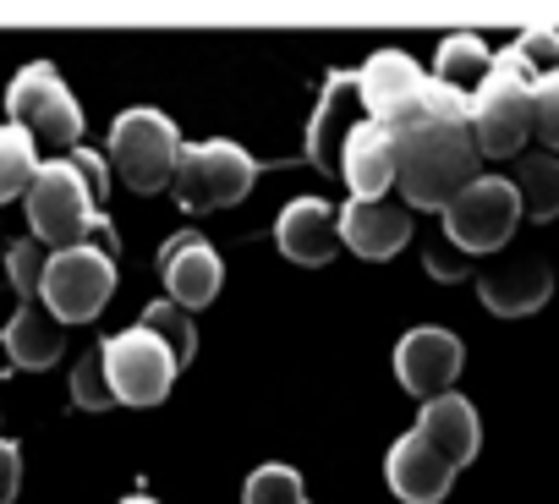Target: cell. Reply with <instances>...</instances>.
Instances as JSON below:
<instances>
[{
  "instance_id": "f1b7e54d",
  "label": "cell",
  "mask_w": 559,
  "mask_h": 504,
  "mask_svg": "<svg viewBox=\"0 0 559 504\" xmlns=\"http://www.w3.org/2000/svg\"><path fill=\"white\" fill-rule=\"evenodd\" d=\"M515 56H521L526 67L554 72V67H559V34H554V28H532V34H521V39H515Z\"/></svg>"
},
{
  "instance_id": "d6986e66",
  "label": "cell",
  "mask_w": 559,
  "mask_h": 504,
  "mask_svg": "<svg viewBox=\"0 0 559 504\" xmlns=\"http://www.w3.org/2000/svg\"><path fill=\"white\" fill-rule=\"evenodd\" d=\"M417 433L461 471V466H472L477 460V444H483V422H477V411H472V400L466 395H439V400H423V417H417Z\"/></svg>"
},
{
  "instance_id": "8fae6325",
  "label": "cell",
  "mask_w": 559,
  "mask_h": 504,
  "mask_svg": "<svg viewBox=\"0 0 559 504\" xmlns=\"http://www.w3.org/2000/svg\"><path fill=\"white\" fill-rule=\"evenodd\" d=\"M159 280H165V297L187 313L209 308L225 286V264H219V252L209 247L203 230H181L159 247Z\"/></svg>"
},
{
  "instance_id": "4316f807",
  "label": "cell",
  "mask_w": 559,
  "mask_h": 504,
  "mask_svg": "<svg viewBox=\"0 0 559 504\" xmlns=\"http://www.w3.org/2000/svg\"><path fill=\"white\" fill-rule=\"evenodd\" d=\"M532 137L543 143V154H559V67L537 72L532 83Z\"/></svg>"
},
{
  "instance_id": "4dcf8cb0",
  "label": "cell",
  "mask_w": 559,
  "mask_h": 504,
  "mask_svg": "<svg viewBox=\"0 0 559 504\" xmlns=\"http://www.w3.org/2000/svg\"><path fill=\"white\" fill-rule=\"evenodd\" d=\"M17 488H23V455L12 439H0V504H12Z\"/></svg>"
},
{
  "instance_id": "1f68e13d",
  "label": "cell",
  "mask_w": 559,
  "mask_h": 504,
  "mask_svg": "<svg viewBox=\"0 0 559 504\" xmlns=\"http://www.w3.org/2000/svg\"><path fill=\"white\" fill-rule=\"evenodd\" d=\"M67 159L78 165V176L88 181V192H94V203H99V197H105V159H99V154H88V148H72Z\"/></svg>"
},
{
  "instance_id": "7402d4cb",
  "label": "cell",
  "mask_w": 559,
  "mask_h": 504,
  "mask_svg": "<svg viewBox=\"0 0 559 504\" xmlns=\"http://www.w3.org/2000/svg\"><path fill=\"white\" fill-rule=\"evenodd\" d=\"M526 219H559V154H521L510 176Z\"/></svg>"
},
{
  "instance_id": "484cf974",
  "label": "cell",
  "mask_w": 559,
  "mask_h": 504,
  "mask_svg": "<svg viewBox=\"0 0 559 504\" xmlns=\"http://www.w3.org/2000/svg\"><path fill=\"white\" fill-rule=\"evenodd\" d=\"M241 504H308V493L292 466H258L241 488Z\"/></svg>"
},
{
  "instance_id": "4fadbf2b",
  "label": "cell",
  "mask_w": 559,
  "mask_h": 504,
  "mask_svg": "<svg viewBox=\"0 0 559 504\" xmlns=\"http://www.w3.org/2000/svg\"><path fill=\"white\" fill-rule=\"evenodd\" d=\"M362 121H368V110H362L357 77H352V72H330L324 99H319V110H313V121H308V159H313L324 176H341V154H346V143H352V132H357Z\"/></svg>"
},
{
  "instance_id": "f546056e",
  "label": "cell",
  "mask_w": 559,
  "mask_h": 504,
  "mask_svg": "<svg viewBox=\"0 0 559 504\" xmlns=\"http://www.w3.org/2000/svg\"><path fill=\"white\" fill-rule=\"evenodd\" d=\"M428 275H433V280H461V275H472V259H466L461 247L444 241V247L428 252Z\"/></svg>"
},
{
  "instance_id": "7a4b0ae2",
  "label": "cell",
  "mask_w": 559,
  "mask_h": 504,
  "mask_svg": "<svg viewBox=\"0 0 559 504\" xmlns=\"http://www.w3.org/2000/svg\"><path fill=\"white\" fill-rule=\"evenodd\" d=\"M532 83H537V72L515 50L493 56V72L472 94V116H466L477 154L510 159V154H521V143H532Z\"/></svg>"
},
{
  "instance_id": "30bf717a",
  "label": "cell",
  "mask_w": 559,
  "mask_h": 504,
  "mask_svg": "<svg viewBox=\"0 0 559 504\" xmlns=\"http://www.w3.org/2000/svg\"><path fill=\"white\" fill-rule=\"evenodd\" d=\"M357 88H362L368 121H379V127H390V132H406V127L423 121L428 72H423L406 50H379V56H368V67L357 72Z\"/></svg>"
},
{
  "instance_id": "83f0119b",
  "label": "cell",
  "mask_w": 559,
  "mask_h": 504,
  "mask_svg": "<svg viewBox=\"0 0 559 504\" xmlns=\"http://www.w3.org/2000/svg\"><path fill=\"white\" fill-rule=\"evenodd\" d=\"M72 400H78L83 411H110V406H116V389H110V379H105V357H99V351L72 368Z\"/></svg>"
},
{
  "instance_id": "ba28073f",
  "label": "cell",
  "mask_w": 559,
  "mask_h": 504,
  "mask_svg": "<svg viewBox=\"0 0 559 504\" xmlns=\"http://www.w3.org/2000/svg\"><path fill=\"white\" fill-rule=\"evenodd\" d=\"M110 297H116V259H110V252H99V247H88V241L50 252L39 302H45L61 324H88V319H99Z\"/></svg>"
},
{
  "instance_id": "7c38bea8",
  "label": "cell",
  "mask_w": 559,
  "mask_h": 504,
  "mask_svg": "<svg viewBox=\"0 0 559 504\" xmlns=\"http://www.w3.org/2000/svg\"><path fill=\"white\" fill-rule=\"evenodd\" d=\"M461 362H466V346H461L450 329H412V335H401V346H395V379H401V389L417 395V400L450 395L455 379H461Z\"/></svg>"
},
{
  "instance_id": "d4e9b609",
  "label": "cell",
  "mask_w": 559,
  "mask_h": 504,
  "mask_svg": "<svg viewBox=\"0 0 559 504\" xmlns=\"http://www.w3.org/2000/svg\"><path fill=\"white\" fill-rule=\"evenodd\" d=\"M45 269H50V247H39L34 236L7 247V275H12V286H17L23 302H39V291H45Z\"/></svg>"
},
{
  "instance_id": "2e32d148",
  "label": "cell",
  "mask_w": 559,
  "mask_h": 504,
  "mask_svg": "<svg viewBox=\"0 0 559 504\" xmlns=\"http://www.w3.org/2000/svg\"><path fill=\"white\" fill-rule=\"evenodd\" d=\"M384 477H390L395 499H406V504H439V499L450 493V482H455V466L412 428V433H401V439L390 444Z\"/></svg>"
},
{
  "instance_id": "5b68a950",
  "label": "cell",
  "mask_w": 559,
  "mask_h": 504,
  "mask_svg": "<svg viewBox=\"0 0 559 504\" xmlns=\"http://www.w3.org/2000/svg\"><path fill=\"white\" fill-rule=\"evenodd\" d=\"M258 181V165L241 143H187L181 159H176V176H170V192L187 214H203V208H230L252 192Z\"/></svg>"
},
{
  "instance_id": "44dd1931",
  "label": "cell",
  "mask_w": 559,
  "mask_h": 504,
  "mask_svg": "<svg viewBox=\"0 0 559 504\" xmlns=\"http://www.w3.org/2000/svg\"><path fill=\"white\" fill-rule=\"evenodd\" d=\"M488 72H493V50H488L477 34H450V39H439V50H433V72H428V77H433L439 88L472 99V94L488 83Z\"/></svg>"
},
{
  "instance_id": "ffe728a7",
  "label": "cell",
  "mask_w": 559,
  "mask_h": 504,
  "mask_svg": "<svg viewBox=\"0 0 559 504\" xmlns=\"http://www.w3.org/2000/svg\"><path fill=\"white\" fill-rule=\"evenodd\" d=\"M0 346H7V357L23 368V373H45L50 362H61L67 351V324L45 308V302H23L7 329H0Z\"/></svg>"
},
{
  "instance_id": "9c48e42d",
  "label": "cell",
  "mask_w": 559,
  "mask_h": 504,
  "mask_svg": "<svg viewBox=\"0 0 559 504\" xmlns=\"http://www.w3.org/2000/svg\"><path fill=\"white\" fill-rule=\"evenodd\" d=\"M99 357H105V379L116 389V406H159L170 395V384H176L170 351L148 329H138V324L110 335L99 346Z\"/></svg>"
},
{
  "instance_id": "e0dca14e",
  "label": "cell",
  "mask_w": 559,
  "mask_h": 504,
  "mask_svg": "<svg viewBox=\"0 0 559 504\" xmlns=\"http://www.w3.org/2000/svg\"><path fill=\"white\" fill-rule=\"evenodd\" d=\"M548 291H554V275H548V264L543 259H504L499 269H483L477 275V297H483V308L488 313H499V319H526V313H537L543 302H548Z\"/></svg>"
},
{
  "instance_id": "8992f818",
  "label": "cell",
  "mask_w": 559,
  "mask_h": 504,
  "mask_svg": "<svg viewBox=\"0 0 559 504\" xmlns=\"http://www.w3.org/2000/svg\"><path fill=\"white\" fill-rule=\"evenodd\" d=\"M181 148H187V143H181L176 121L159 116V110H127V116H116V127H110V170H116L121 187H132V192H159V187H170Z\"/></svg>"
},
{
  "instance_id": "d6a6232c",
  "label": "cell",
  "mask_w": 559,
  "mask_h": 504,
  "mask_svg": "<svg viewBox=\"0 0 559 504\" xmlns=\"http://www.w3.org/2000/svg\"><path fill=\"white\" fill-rule=\"evenodd\" d=\"M127 504H154V499H143V493H138V499H127Z\"/></svg>"
},
{
  "instance_id": "3957f363",
  "label": "cell",
  "mask_w": 559,
  "mask_h": 504,
  "mask_svg": "<svg viewBox=\"0 0 559 504\" xmlns=\"http://www.w3.org/2000/svg\"><path fill=\"white\" fill-rule=\"evenodd\" d=\"M28 230L39 247L61 252V247H83L88 241V225L99 219V203L88 192V181L78 176L72 159H50L39 165L34 187H28Z\"/></svg>"
},
{
  "instance_id": "ac0fdd59",
  "label": "cell",
  "mask_w": 559,
  "mask_h": 504,
  "mask_svg": "<svg viewBox=\"0 0 559 504\" xmlns=\"http://www.w3.org/2000/svg\"><path fill=\"white\" fill-rule=\"evenodd\" d=\"M341 181L352 187V197L373 203V197H390L395 187V132L379 127V121H362L341 154Z\"/></svg>"
},
{
  "instance_id": "603a6c76",
  "label": "cell",
  "mask_w": 559,
  "mask_h": 504,
  "mask_svg": "<svg viewBox=\"0 0 559 504\" xmlns=\"http://www.w3.org/2000/svg\"><path fill=\"white\" fill-rule=\"evenodd\" d=\"M138 329H148L165 351H170V362H176V373L198 357V324H192V313L187 308H176L170 297H159V302H148L143 308V319H138Z\"/></svg>"
},
{
  "instance_id": "6da1fadb",
  "label": "cell",
  "mask_w": 559,
  "mask_h": 504,
  "mask_svg": "<svg viewBox=\"0 0 559 504\" xmlns=\"http://www.w3.org/2000/svg\"><path fill=\"white\" fill-rule=\"evenodd\" d=\"M483 176V154L472 143L466 121H433L423 116L417 127L395 132V187L406 208H450L461 187Z\"/></svg>"
},
{
  "instance_id": "9a60e30c",
  "label": "cell",
  "mask_w": 559,
  "mask_h": 504,
  "mask_svg": "<svg viewBox=\"0 0 559 504\" xmlns=\"http://www.w3.org/2000/svg\"><path fill=\"white\" fill-rule=\"evenodd\" d=\"M412 241V208L406 203H390V197H352L341 208V247H352L357 259H395V252Z\"/></svg>"
},
{
  "instance_id": "52a82bcc",
  "label": "cell",
  "mask_w": 559,
  "mask_h": 504,
  "mask_svg": "<svg viewBox=\"0 0 559 504\" xmlns=\"http://www.w3.org/2000/svg\"><path fill=\"white\" fill-rule=\"evenodd\" d=\"M515 225H521V197H515L510 176H477L444 208V241L461 247L466 259H477V252H499L515 236Z\"/></svg>"
},
{
  "instance_id": "cb8c5ba5",
  "label": "cell",
  "mask_w": 559,
  "mask_h": 504,
  "mask_svg": "<svg viewBox=\"0 0 559 504\" xmlns=\"http://www.w3.org/2000/svg\"><path fill=\"white\" fill-rule=\"evenodd\" d=\"M39 176V148L23 127H0V208H7L12 197H28Z\"/></svg>"
},
{
  "instance_id": "277c9868",
  "label": "cell",
  "mask_w": 559,
  "mask_h": 504,
  "mask_svg": "<svg viewBox=\"0 0 559 504\" xmlns=\"http://www.w3.org/2000/svg\"><path fill=\"white\" fill-rule=\"evenodd\" d=\"M7 110H12V127H23L34 137V148H56V154H72L78 137H83V110L72 99V88L61 83L56 67L34 61L12 77L7 88Z\"/></svg>"
},
{
  "instance_id": "5bb4252c",
  "label": "cell",
  "mask_w": 559,
  "mask_h": 504,
  "mask_svg": "<svg viewBox=\"0 0 559 504\" xmlns=\"http://www.w3.org/2000/svg\"><path fill=\"white\" fill-rule=\"evenodd\" d=\"M274 241L280 252H286L292 264H330L335 252H341V214L324 203V197H292L286 208H280L274 219Z\"/></svg>"
}]
</instances>
